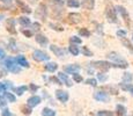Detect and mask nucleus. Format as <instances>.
<instances>
[{"label":"nucleus","mask_w":133,"mask_h":116,"mask_svg":"<svg viewBox=\"0 0 133 116\" xmlns=\"http://www.w3.org/2000/svg\"><path fill=\"white\" fill-rule=\"evenodd\" d=\"M16 64H17L16 59L8 57L7 59H5L4 65H5V68L8 70V71L13 72V73H20V72H21V69H20V66L16 65Z\"/></svg>","instance_id":"2"},{"label":"nucleus","mask_w":133,"mask_h":116,"mask_svg":"<svg viewBox=\"0 0 133 116\" xmlns=\"http://www.w3.org/2000/svg\"><path fill=\"white\" fill-rule=\"evenodd\" d=\"M133 77L131 73H129V72H126V73H124V76H123V82H127V84H130V82L132 81Z\"/></svg>","instance_id":"30"},{"label":"nucleus","mask_w":133,"mask_h":116,"mask_svg":"<svg viewBox=\"0 0 133 116\" xmlns=\"http://www.w3.org/2000/svg\"><path fill=\"white\" fill-rule=\"evenodd\" d=\"M80 71V66L74 64V65H68L65 68V72L68 74H75V73H79Z\"/></svg>","instance_id":"16"},{"label":"nucleus","mask_w":133,"mask_h":116,"mask_svg":"<svg viewBox=\"0 0 133 116\" xmlns=\"http://www.w3.org/2000/svg\"><path fill=\"white\" fill-rule=\"evenodd\" d=\"M41 97L38 96V95H32V96H30L29 99L27 100V103L28 106H30V107H36V106H38L41 103Z\"/></svg>","instance_id":"13"},{"label":"nucleus","mask_w":133,"mask_h":116,"mask_svg":"<svg viewBox=\"0 0 133 116\" xmlns=\"http://www.w3.org/2000/svg\"><path fill=\"white\" fill-rule=\"evenodd\" d=\"M32 58H34L36 62H44V60H49V59H50V56H49L48 53H45L44 51L35 50L34 52H32Z\"/></svg>","instance_id":"5"},{"label":"nucleus","mask_w":133,"mask_h":116,"mask_svg":"<svg viewBox=\"0 0 133 116\" xmlns=\"http://www.w3.org/2000/svg\"><path fill=\"white\" fill-rule=\"evenodd\" d=\"M68 51L72 53V56H78L79 53H80V49L75 44H73V43H71V45L68 46Z\"/></svg>","instance_id":"22"},{"label":"nucleus","mask_w":133,"mask_h":116,"mask_svg":"<svg viewBox=\"0 0 133 116\" xmlns=\"http://www.w3.org/2000/svg\"><path fill=\"white\" fill-rule=\"evenodd\" d=\"M22 34H23L24 36H27V37H31V36H32V33L30 32V30H27V29L22 30Z\"/></svg>","instance_id":"46"},{"label":"nucleus","mask_w":133,"mask_h":116,"mask_svg":"<svg viewBox=\"0 0 133 116\" xmlns=\"http://www.w3.org/2000/svg\"><path fill=\"white\" fill-rule=\"evenodd\" d=\"M31 108L32 107H30V106H23V107H21V112L23 113L24 115H30L32 112Z\"/></svg>","instance_id":"34"},{"label":"nucleus","mask_w":133,"mask_h":116,"mask_svg":"<svg viewBox=\"0 0 133 116\" xmlns=\"http://www.w3.org/2000/svg\"><path fill=\"white\" fill-rule=\"evenodd\" d=\"M79 35H80L81 37H89V36H90V32H89L87 28H81V29L79 30Z\"/></svg>","instance_id":"28"},{"label":"nucleus","mask_w":133,"mask_h":116,"mask_svg":"<svg viewBox=\"0 0 133 116\" xmlns=\"http://www.w3.org/2000/svg\"><path fill=\"white\" fill-rule=\"evenodd\" d=\"M97 116H115V114L112 112H109V110H99L97 113Z\"/></svg>","instance_id":"38"},{"label":"nucleus","mask_w":133,"mask_h":116,"mask_svg":"<svg viewBox=\"0 0 133 116\" xmlns=\"http://www.w3.org/2000/svg\"><path fill=\"white\" fill-rule=\"evenodd\" d=\"M31 27H32V30H34V32H39V29H41V25L38 22H34L31 25Z\"/></svg>","instance_id":"43"},{"label":"nucleus","mask_w":133,"mask_h":116,"mask_svg":"<svg viewBox=\"0 0 133 116\" xmlns=\"http://www.w3.org/2000/svg\"><path fill=\"white\" fill-rule=\"evenodd\" d=\"M66 4H67L68 7H72V8L80 7V1L79 0H66Z\"/></svg>","instance_id":"25"},{"label":"nucleus","mask_w":133,"mask_h":116,"mask_svg":"<svg viewBox=\"0 0 133 116\" xmlns=\"http://www.w3.org/2000/svg\"><path fill=\"white\" fill-rule=\"evenodd\" d=\"M6 29L9 34H12V35L16 34V29H15V20L14 19H7L6 20Z\"/></svg>","instance_id":"10"},{"label":"nucleus","mask_w":133,"mask_h":116,"mask_svg":"<svg viewBox=\"0 0 133 116\" xmlns=\"http://www.w3.org/2000/svg\"><path fill=\"white\" fill-rule=\"evenodd\" d=\"M81 7L87 9V11H91V9H94V7H95V0H82Z\"/></svg>","instance_id":"15"},{"label":"nucleus","mask_w":133,"mask_h":116,"mask_svg":"<svg viewBox=\"0 0 133 116\" xmlns=\"http://www.w3.org/2000/svg\"><path fill=\"white\" fill-rule=\"evenodd\" d=\"M27 86H19V87H16L15 88V93H16L19 96H21L23 93H25V91H27Z\"/></svg>","instance_id":"29"},{"label":"nucleus","mask_w":133,"mask_h":116,"mask_svg":"<svg viewBox=\"0 0 133 116\" xmlns=\"http://www.w3.org/2000/svg\"><path fill=\"white\" fill-rule=\"evenodd\" d=\"M49 26H50V28H52L53 30H57V32H63L64 30V28L63 27H60V26H58V25H56V23H49Z\"/></svg>","instance_id":"39"},{"label":"nucleus","mask_w":133,"mask_h":116,"mask_svg":"<svg viewBox=\"0 0 133 116\" xmlns=\"http://www.w3.org/2000/svg\"><path fill=\"white\" fill-rule=\"evenodd\" d=\"M58 78H59L61 80V82H63V84H65L67 87H72V85H73L72 80L68 78V76L66 73H64V72H59V73H58Z\"/></svg>","instance_id":"12"},{"label":"nucleus","mask_w":133,"mask_h":116,"mask_svg":"<svg viewBox=\"0 0 133 116\" xmlns=\"http://www.w3.org/2000/svg\"><path fill=\"white\" fill-rule=\"evenodd\" d=\"M29 88H30V91H31L32 93H35V92H36L37 89H38V86H37V85H35V84H30V87H29Z\"/></svg>","instance_id":"47"},{"label":"nucleus","mask_w":133,"mask_h":116,"mask_svg":"<svg viewBox=\"0 0 133 116\" xmlns=\"http://www.w3.org/2000/svg\"><path fill=\"white\" fill-rule=\"evenodd\" d=\"M117 36H118V37H125V36H126V32H125V30L119 29L118 32H117Z\"/></svg>","instance_id":"45"},{"label":"nucleus","mask_w":133,"mask_h":116,"mask_svg":"<svg viewBox=\"0 0 133 116\" xmlns=\"http://www.w3.org/2000/svg\"><path fill=\"white\" fill-rule=\"evenodd\" d=\"M94 99L99 102H109L110 101V96L108 95V93H105L104 91L95 92L94 93Z\"/></svg>","instance_id":"7"},{"label":"nucleus","mask_w":133,"mask_h":116,"mask_svg":"<svg viewBox=\"0 0 133 116\" xmlns=\"http://www.w3.org/2000/svg\"><path fill=\"white\" fill-rule=\"evenodd\" d=\"M15 59L17 62V65L23 66V68H29V63H28V60L25 59L24 56H16Z\"/></svg>","instance_id":"19"},{"label":"nucleus","mask_w":133,"mask_h":116,"mask_svg":"<svg viewBox=\"0 0 133 116\" xmlns=\"http://www.w3.org/2000/svg\"><path fill=\"white\" fill-rule=\"evenodd\" d=\"M9 50H11L12 52H16L17 48H16V44H15V41L14 40L9 41Z\"/></svg>","instance_id":"40"},{"label":"nucleus","mask_w":133,"mask_h":116,"mask_svg":"<svg viewBox=\"0 0 133 116\" xmlns=\"http://www.w3.org/2000/svg\"><path fill=\"white\" fill-rule=\"evenodd\" d=\"M116 110H117V115L118 116H125L126 115V108H125L123 105H117Z\"/></svg>","instance_id":"24"},{"label":"nucleus","mask_w":133,"mask_h":116,"mask_svg":"<svg viewBox=\"0 0 133 116\" xmlns=\"http://www.w3.org/2000/svg\"><path fill=\"white\" fill-rule=\"evenodd\" d=\"M19 23L22 26V27H29L30 25H31V22H30V19L29 17H27V16H21L19 19Z\"/></svg>","instance_id":"21"},{"label":"nucleus","mask_w":133,"mask_h":116,"mask_svg":"<svg viewBox=\"0 0 133 116\" xmlns=\"http://www.w3.org/2000/svg\"><path fill=\"white\" fill-rule=\"evenodd\" d=\"M5 58V51L0 48V59H4Z\"/></svg>","instance_id":"53"},{"label":"nucleus","mask_w":133,"mask_h":116,"mask_svg":"<svg viewBox=\"0 0 133 116\" xmlns=\"http://www.w3.org/2000/svg\"><path fill=\"white\" fill-rule=\"evenodd\" d=\"M82 21V16L79 13H70L67 15V22L71 25H78Z\"/></svg>","instance_id":"6"},{"label":"nucleus","mask_w":133,"mask_h":116,"mask_svg":"<svg viewBox=\"0 0 133 116\" xmlns=\"http://www.w3.org/2000/svg\"><path fill=\"white\" fill-rule=\"evenodd\" d=\"M44 68H45V70H46L48 72L53 73V72H56L58 70V65H57V63H48Z\"/></svg>","instance_id":"20"},{"label":"nucleus","mask_w":133,"mask_h":116,"mask_svg":"<svg viewBox=\"0 0 133 116\" xmlns=\"http://www.w3.org/2000/svg\"><path fill=\"white\" fill-rule=\"evenodd\" d=\"M6 97H2V96H0V107H5L6 106Z\"/></svg>","instance_id":"49"},{"label":"nucleus","mask_w":133,"mask_h":116,"mask_svg":"<svg viewBox=\"0 0 133 116\" xmlns=\"http://www.w3.org/2000/svg\"><path fill=\"white\" fill-rule=\"evenodd\" d=\"M16 5L20 7L21 12L27 13V14H30V13H31V9H30V7L27 6V5H25L23 1H21V0H16Z\"/></svg>","instance_id":"18"},{"label":"nucleus","mask_w":133,"mask_h":116,"mask_svg":"<svg viewBox=\"0 0 133 116\" xmlns=\"http://www.w3.org/2000/svg\"><path fill=\"white\" fill-rule=\"evenodd\" d=\"M89 65H91L93 68L99 70L101 72H107L112 66V64L109 63V62H105V60H96V62H93L91 64H89Z\"/></svg>","instance_id":"3"},{"label":"nucleus","mask_w":133,"mask_h":116,"mask_svg":"<svg viewBox=\"0 0 133 116\" xmlns=\"http://www.w3.org/2000/svg\"><path fill=\"white\" fill-rule=\"evenodd\" d=\"M36 16L39 17V19L42 20H45V17H46L48 15V9H46V6H45L44 4H41L39 6H38V9L36 11Z\"/></svg>","instance_id":"8"},{"label":"nucleus","mask_w":133,"mask_h":116,"mask_svg":"<svg viewBox=\"0 0 133 116\" xmlns=\"http://www.w3.org/2000/svg\"><path fill=\"white\" fill-rule=\"evenodd\" d=\"M81 52L83 53V56H87V57H91V56H93V52H91L87 46H82V48H81Z\"/></svg>","instance_id":"35"},{"label":"nucleus","mask_w":133,"mask_h":116,"mask_svg":"<svg viewBox=\"0 0 133 116\" xmlns=\"http://www.w3.org/2000/svg\"><path fill=\"white\" fill-rule=\"evenodd\" d=\"M97 79H98L101 82H104V81L108 80V76H107L104 72H99V73L97 74Z\"/></svg>","instance_id":"36"},{"label":"nucleus","mask_w":133,"mask_h":116,"mask_svg":"<svg viewBox=\"0 0 133 116\" xmlns=\"http://www.w3.org/2000/svg\"><path fill=\"white\" fill-rule=\"evenodd\" d=\"M132 116H133V115H132Z\"/></svg>","instance_id":"55"},{"label":"nucleus","mask_w":133,"mask_h":116,"mask_svg":"<svg viewBox=\"0 0 133 116\" xmlns=\"http://www.w3.org/2000/svg\"><path fill=\"white\" fill-rule=\"evenodd\" d=\"M5 74H6V72H5L4 70H1V69H0V77H4Z\"/></svg>","instance_id":"54"},{"label":"nucleus","mask_w":133,"mask_h":116,"mask_svg":"<svg viewBox=\"0 0 133 116\" xmlns=\"http://www.w3.org/2000/svg\"><path fill=\"white\" fill-rule=\"evenodd\" d=\"M122 43H123V45L124 46H126L127 49H129L130 51L133 53V45H132V43L130 42L127 38H125V37H122Z\"/></svg>","instance_id":"26"},{"label":"nucleus","mask_w":133,"mask_h":116,"mask_svg":"<svg viewBox=\"0 0 133 116\" xmlns=\"http://www.w3.org/2000/svg\"><path fill=\"white\" fill-rule=\"evenodd\" d=\"M110 60H112L115 64H112V66H115V68H121V69H126L127 66H129V63H127L126 60H125L123 57L118 55L117 52H109L108 56H107Z\"/></svg>","instance_id":"1"},{"label":"nucleus","mask_w":133,"mask_h":116,"mask_svg":"<svg viewBox=\"0 0 133 116\" xmlns=\"http://www.w3.org/2000/svg\"><path fill=\"white\" fill-rule=\"evenodd\" d=\"M53 1H55L57 5H64V2H65L66 0H53Z\"/></svg>","instance_id":"52"},{"label":"nucleus","mask_w":133,"mask_h":116,"mask_svg":"<svg viewBox=\"0 0 133 116\" xmlns=\"http://www.w3.org/2000/svg\"><path fill=\"white\" fill-rule=\"evenodd\" d=\"M70 42L73 43V44H81L82 41H81V38L78 37V36H72V37H70Z\"/></svg>","instance_id":"37"},{"label":"nucleus","mask_w":133,"mask_h":116,"mask_svg":"<svg viewBox=\"0 0 133 116\" xmlns=\"http://www.w3.org/2000/svg\"><path fill=\"white\" fill-rule=\"evenodd\" d=\"M50 80L52 81V82L55 81L57 85H63V82H61L60 79H59V78H56V77H51V79H50Z\"/></svg>","instance_id":"44"},{"label":"nucleus","mask_w":133,"mask_h":116,"mask_svg":"<svg viewBox=\"0 0 133 116\" xmlns=\"http://www.w3.org/2000/svg\"><path fill=\"white\" fill-rule=\"evenodd\" d=\"M35 40H36V42L38 43V44H41L43 46L48 45V43H49L48 37H45V36L42 35V34H37L36 36H35Z\"/></svg>","instance_id":"17"},{"label":"nucleus","mask_w":133,"mask_h":116,"mask_svg":"<svg viewBox=\"0 0 133 116\" xmlns=\"http://www.w3.org/2000/svg\"><path fill=\"white\" fill-rule=\"evenodd\" d=\"M86 84L87 85H90V86H93V87H95L97 85V80H96V79H93V78H89V79H87V80H86Z\"/></svg>","instance_id":"41"},{"label":"nucleus","mask_w":133,"mask_h":116,"mask_svg":"<svg viewBox=\"0 0 133 116\" xmlns=\"http://www.w3.org/2000/svg\"><path fill=\"white\" fill-rule=\"evenodd\" d=\"M6 84H4V82H0V92H5L6 91Z\"/></svg>","instance_id":"50"},{"label":"nucleus","mask_w":133,"mask_h":116,"mask_svg":"<svg viewBox=\"0 0 133 116\" xmlns=\"http://www.w3.org/2000/svg\"><path fill=\"white\" fill-rule=\"evenodd\" d=\"M12 1L13 0H0V2H2L4 5H6V6H8V7L12 5Z\"/></svg>","instance_id":"48"},{"label":"nucleus","mask_w":133,"mask_h":116,"mask_svg":"<svg viewBox=\"0 0 133 116\" xmlns=\"http://www.w3.org/2000/svg\"><path fill=\"white\" fill-rule=\"evenodd\" d=\"M121 87L123 89H124V91H127V92H130L131 93V94L133 95V85H130V84H122L121 85Z\"/></svg>","instance_id":"33"},{"label":"nucleus","mask_w":133,"mask_h":116,"mask_svg":"<svg viewBox=\"0 0 133 116\" xmlns=\"http://www.w3.org/2000/svg\"><path fill=\"white\" fill-rule=\"evenodd\" d=\"M73 80L75 82H81L83 79H82V77H81L79 73H75V74H73Z\"/></svg>","instance_id":"42"},{"label":"nucleus","mask_w":133,"mask_h":116,"mask_svg":"<svg viewBox=\"0 0 133 116\" xmlns=\"http://www.w3.org/2000/svg\"><path fill=\"white\" fill-rule=\"evenodd\" d=\"M5 97H6V100L8 102H15V100H16V96L13 93H9V92L5 93Z\"/></svg>","instance_id":"27"},{"label":"nucleus","mask_w":133,"mask_h":116,"mask_svg":"<svg viewBox=\"0 0 133 116\" xmlns=\"http://www.w3.org/2000/svg\"><path fill=\"white\" fill-rule=\"evenodd\" d=\"M42 116H56V112L53 109H51V108H43L42 109Z\"/></svg>","instance_id":"23"},{"label":"nucleus","mask_w":133,"mask_h":116,"mask_svg":"<svg viewBox=\"0 0 133 116\" xmlns=\"http://www.w3.org/2000/svg\"><path fill=\"white\" fill-rule=\"evenodd\" d=\"M2 116H12V114L8 109H5L4 112H2Z\"/></svg>","instance_id":"51"},{"label":"nucleus","mask_w":133,"mask_h":116,"mask_svg":"<svg viewBox=\"0 0 133 116\" xmlns=\"http://www.w3.org/2000/svg\"><path fill=\"white\" fill-rule=\"evenodd\" d=\"M103 89L104 91H108V92H110L111 94H118V89L116 88V87H114V86H105V87H103Z\"/></svg>","instance_id":"32"},{"label":"nucleus","mask_w":133,"mask_h":116,"mask_svg":"<svg viewBox=\"0 0 133 116\" xmlns=\"http://www.w3.org/2000/svg\"><path fill=\"white\" fill-rule=\"evenodd\" d=\"M56 97L59 100L60 102H67L68 101V93L66 91H63V89H57L56 91Z\"/></svg>","instance_id":"9"},{"label":"nucleus","mask_w":133,"mask_h":116,"mask_svg":"<svg viewBox=\"0 0 133 116\" xmlns=\"http://www.w3.org/2000/svg\"><path fill=\"white\" fill-rule=\"evenodd\" d=\"M64 13V8L61 9V8H59V7H55V8H53V13H52V15L55 17H59L61 14H63Z\"/></svg>","instance_id":"31"},{"label":"nucleus","mask_w":133,"mask_h":116,"mask_svg":"<svg viewBox=\"0 0 133 116\" xmlns=\"http://www.w3.org/2000/svg\"><path fill=\"white\" fill-rule=\"evenodd\" d=\"M50 50L52 51V52L55 53L57 57H59V58L64 57V56H65V53H66V51L64 50V49H61V48H59V46H57V45H55V44L50 45Z\"/></svg>","instance_id":"11"},{"label":"nucleus","mask_w":133,"mask_h":116,"mask_svg":"<svg viewBox=\"0 0 133 116\" xmlns=\"http://www.w3.org/2000/svg\"><path fill=\"white\" fill-rule=\"evenodd\" d=\"M116 11L121 13V15L123 16V19L125 20V22H126L127 25H130V17H129V13H127L126 9H125L123 6H116Z\"/></svg>","instance_id":"14"},{"label":"nucleus","mask_w":133,"mask_h":116,"mask_svg":"<svg viewBox=\"0 0 133 116\" xmlns=\"http://www.w3.org/2000/svg\"><path fill=\"white\" fill-rule=\"evenodd\" d=\"M116 8H114L112 6H109L107 7V9H105V15H107V19H108V21L109 22H111V23H116L118 20H117V14H116Z\"/></svg>","instance_id":"4"}]
</instances>
